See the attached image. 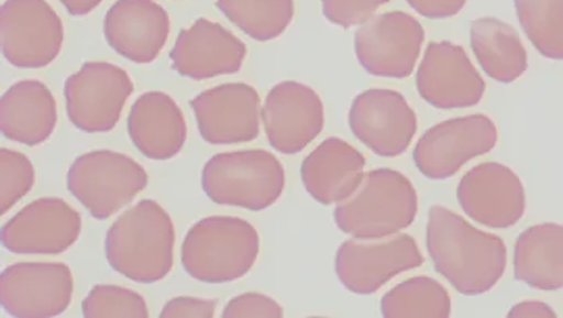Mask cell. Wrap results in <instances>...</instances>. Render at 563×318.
Segmentation results:
<instances>
[{"label":"cell","mask_w":563,"mask_h":318,"mask_svg":"<svg viewBox=\"0 0 563 318\" xmlns=\"http://www.w3.org/2000/svg\"><path fill=\"white\" fill-rule=\"evenodd\" d=\"M426 245L435 272L466 297L487 294L506 273L501 237L481 231L448 207L429 209Z\"/></svg>","instance_id":"cell-1"},{"label":"cell","mask_w":563,"mask_h":318,"mask_svg":"<svg viewBox=\"0 0 563 318\" xmlns=\"http://www.w3.org/2000/svg\"><path fill=\"white\" fill-rule=\"evenodd\" d=\"M176 229L154 199H143L118 217L107 232L110 267L141 284L158 283L172 273Z\"/></svg>","instance_id":"cell-2"},{"label":"cell","mask_w":563,"mask_h":318,"mask_svg":"<svg viewBox=\"0 0 563 318\" xmlns=\"http://www.w3.org/2000/svg\"><path fill=\"white\" fill-rule=\"evenodd\" d=\"M417 213L418 194L409 177L379 168L366 173L354 194L336 205L333 220L344 234L377 239L412 227Z\"/></svg>","instance_id":"cell-3"},{"label":"cell","mask_w":563,"mask_h":318,"mask_svg":"<svg viewBox=\"0 0 563 318\" xmlns=\"http://www.w3.org/2000/svg\"><path fill=\"white\" fill-rule=\"evenodd\" d=\"M261 251V237L239 217H207L192 224L181 243V265L192 279L224 284L246 276Z\"/></svg>","instance_id":"cell-4"},{"label":"cell","mask_w":563,"mask_h":318,"mask_svg":"<svg viewBox=\"0 0 563 318\" xmlns=\"http://www.w3.org/2000/svg\"><path fill=\"white\" fill-rule=\"evenodd\" d=\"M201 180L203 191L217 205L261 212L280 198L285 169L268 151H233L209 158Z\"/></svg>","instance_id":"cell-5"},{"label":"cell","mask_w":563,"mask_h":318,"mask_svg":"<svg viewBox=\"0 0 563 318\" xmlns=\"http://www.w3.org/2000/svg\"><path fill=\"white\" fill-rule=\"evenodd\" d=\"M146 185L147 173L139 162L109 150L80 155L68 172L70 195L96 220H107L120 212Z\"/></svg>","instance_id":"cell-6"},{"label":"cell","mask_w":563,"mask_h":318,"mask_svg":"<svg viewBox=\"0 0 563 318\" xmlns=\"http://www.w3.org/2000/svg\"><path fill=\"white\" fill-rule=\"evenodd\" d=\"M422 254L412 235L352 239L336 251L335 273L344 288L357 295L376 294L393 277L420 268Z\"/></svg>","instance_id":"cell-7"},{"label":"cell","mask_w":563,"mask_h":318,"mask_svg":"<svg viewBox=\"0 0 563 318\" xmlns=\"http://www.w3.org/2000/svg\"><path fill=\"white\" fill-rule=\"evenodd\" d=\"M133 92L125 69L109 62H88L65 84L66 112L73 125L88 134L110 132L120 123Z\"/></svg>","instance_id":"cell-8"},{"label":"cell","mask_w":563,"mask_h":318,"mask_svg":"<svg viewBox=\"0 0 563 318\" xmlns=\"http://www.w3.org/2000/svg\"><path fill=\"white\" fill-rule=\"evenodd\" d=\"M0 42L11 65L44 68L60 55L65 28L46 0H5L0 9Z\"/></svg>","instance_id":"cell-9"},{"label":"cell","mask_w":563,"mask_h":318,"mask_svg":"<svg viewBox=\"0 0 563 318\" xmlns=\"http://www.w3.org/2000/svg\"><path fill=\"white\" fill-rule=\"evenodd\" d=\"M424 36L421 22L412 14L388 11L358 28L355 55L362 68L373 76L406 79L417 66Z\"/></svg>","instance_id":"cell-10"},{"label":"cell","mask_w":563,"mask_h":318,"mask_svg":"<svg viewBox=\"0 0 563 318\" xmlns=\"http://www.w3.org/2000/svg\"><path fill=\"white\" fill-rule=\"evenodd\" d=\"M498 129L487 114H468L432 125L418 140L413 162L422 176L443 180L457 175L473 158L490 153Z\"/></svg>","instance_id":"cell-11"},{"label":"cell","mask_w":563,"mask_h":318,"mask_svg":"<svg viewBox=\"0 0 563 318\" xmlns=\"http://www.w3.org/2000/svg\"><path fill=\"white\" fill-rule=\"evenodd\" d=\"M73 294V272L62 262H21L0 276V303L11 317L60 316L69 308Z\"/></svg>","instance_id":"cell-12"},{"label":"cell","mask_w":563,"mask_h":318,"mask_svg":"<svg viewBox=\"0 0 563 318\" xmlns=\"http://www.w3.org/2000/svg\"><path fill=\"white\" fill-rule=\"evenodd\" d=\"M350 129L358 142L380 157H398L409 150L418 131L417 113L401 92L369 88L352 101Z\"/></svg>","instance_id":"cell-13"},{"label":"cell","mask_w":563,"mask_h":318,"mask_svg":"<svg viewBox=\"0 0 563 318\" xmlns=\"http://www.w3.org/2000/svg\"><path fill=\"white\" fill-rule=\"evenodd\" d=\"M262 121L273 150L298 154L324 129V106L309 85L287 80L269 90L263 103Z\"/></svg>","instance_id":"cell-14"},{"label":"cell","mask_w":563,"mask_h":318,"mask_svg":"<svg viewBox=\"0 0 563 318\" xmlns=\"http://www.w3.org/2000/svg\"><path fill=\"white\" fill-rule=\"evenodd\" d=\"M417 90L435 109H470L483 101L485 83L462 46L432 42L418 68Z\"/></svg>","instance_id":"cell-15"},{"label":"cell","mask_w":563,"mask_h":318,"mask_svg":"<svg viewBox=\"0 0 563 318\" xmlns=\"http://www.w3.org/2000/svg\"><path fill=\"white\" fill-rule=\"evenodd\" d=\"M191 109L207 143H250L261 134V96L251 85H218L199 92Z\"/></svg>","instance_id":"cell-16"},{"label":"cell","mask_w":563,"mask_h":318,"mask_svg":"<svg viewBox=\"0 0 563 318\" xmlns=\"http://www.w3.org/2000/svg\"><path fill=\"white\" fill-rule=\"evenodd\" d=\"M457 199L466 216L493 229L514 227L526 210L523 183L514 169L498 162L470 169L459 183Z\"/></svg>","instance_id":"cell-17"},{"label":"cell","mask_w":563,"mask_h":318,"mask_svg":"<svg viewBox=\"0 0 563 318\" xmlns=\"http://www.w3.org/2000/svg\"><path fill=\"white\" fill-rule=\"evenodd\" d=\"M81 218L60 198L22 207L2 228V245L13 254H60L79 240Z\"/></svg>","instance_id":"cell-18"},{"label":"cell","mask_w":563,"mask_h":318,"mask_svg":"<svg viewBox=\"0 0 563 318\" xmlns=\"http://www.w3.org/2000/svg\"><path fill=\"white\" fill-rule=\"evenodd\" d=\"M246 54V44L239 36L202 18L179 33L169 58L181 77L207 80L239 73Z\"/></svg>","instance_id":"cell-19"},{"label":"cell","mask_w":563,"mask_h":318,"mask_svg":"<svg viewBox=\"0 0 563 318\" xmlns=\"http://www.w3.org/2000/svg\"><path fill=\"white\" fill-rule=\"evenodd\" d=\"M169 32V14L154 0H117L103 20V35L111 50L140 65L161 55Z\"/></svg>","instance_id":"cell-20"},{"label":"cell","mask_w":563,"mask_h":318,"mask_svg":"<svg viewBox=\"0 0 563 318\" xmlns=\"http://www.w3.org/2000/svg\"><path fill=\"white\" fill-rule=\"evenodd\" d=\"M132 143L151 161L176 157L187 142V121L179 103L162 91L141 95L128 118Z\"/></svg>","instance_id":"cell-21"},{"label":"cell","mask_w":563,"mask_h":318,"mask_svg":"<svg viewBox=\"0 0 563 318\" xmlns=\"http://www.w3.org/2000/svg\"><path fill=\"white\" fill-rule=\"evenodd\" d=\"M366 161L361 151L331 136L303 158V187L320 205H339L350 198L365 176Z\"/></svg>","instance_id":"cell-22"},{"label":"cell","mask_w":563,"mask_h":318,"mask_svg":"<svg viewBox=\"0 0 563 318\" xmlns=\"http://www.w3.org/2000/svg\"><path fill=\"white\" fill-rule=\"evenodd\" d=\"M57 120L54 95L40 80L11 85L0 99V131L11 142L38 146L54 134Z\"/></svg>","instance_id":"cell-23"},{"label":"cell","mask_w":563,"mask_h":318,"mask_svg":"<svg viewBox=\"0 0 563 318\" xmlns=\"http://www.w3.org/2000/svg\"><path fill=\"white\" fill-rule=\"evenodd\" d=\"M515 277L539 290L563 288V227L536 224L518 237L514 254Z\"/></svg>","instance_id":"cell-24"},{"label":"cell","mask_w":563,"mask_h":318,"mask_svg":"<svg viewBox=\"0 0 563 318\" xmlns=\"http://www.w3.org/2000/svg\"><path fill=\"white\" fill-rule=\"evenodd\" d=\"M470 42L477 63L496 83L512 84L528 69V52L512 25L496 18L472 22Z\"/></svg>","instance_id":"cell-25"},{"label":"cell","mask_w":563,"mask_h":318,"mask_svg":"<svg viewBox=\"0 0 563 318\" xmlns=\"http://www.w3.org/2000/svg\"><path fill=\"white\" fill-rule=\"evenodd\" d=\"M380 312L385 318H446L453 314V305L439 281L415 276L384 295Z\"/></svg>","instance_id":"cell-26"},{"label":"cell","mask_w":563,"mask_h":318,"mask_svg":"<svg viewBox=\"0 0 563 318\" xmlns=\"http://www.w3.org/2000/svg\"><path fill=\"white\" fill-rule=\"evenodd\" d=\"M218 9L255 42H272L295 18L292 0H218Z\"/></svg>","instance_id":"cell-27"},{"label":"cell","mask_w":563,"mask_h":318,"mask_svg":"<svg viewBox=\"0 0 563 318\" xmlns=\"http://www.w3.org/2000/svg\"><path fill=\"white\" fill-rule=\"evenodd\" d=\"M518 20L540 54L563 61V0H514Z\"/></svg>","instance_id":"cell-28"},{"label":"cell","mask_w":563,"mask_h":318,"mask_svg":"<svg viewBox=\"0 0 563 318\" xmlns=\"http://www.w3.org/2000/svg\"><path fill=\"white\" fill-rule=\"evenodd\" d=\"M81 314L87 318H146L150 317L146 299L139 292L111 284L91 288L81 303Z\"/></svg>","instance_id":"cell-29"},{"label":"cell","mask_w":563,"mask_h":318,"mask_svg":"<svg viewBox=\"0 0 563 318\" xmlns=\"http://www.w3.org/2000/svg\"><path fill=\"white\" fill-rule=\"evenodd\" d=\"M35 184V168L27 155L14 150H0V213L5 216L29 195Z\"/></svg>","instance_id":"cell-30"},{"label":"cell","mask_w":563,"mask_h":318,"mask_svg":"<svg viewBox=\"0 0 563 318\" xmlns=\"http://www.w3.org/2000/svg\"><path fill=\"white\" fill-rule=\"evenodd\" d=\"M390 0H321L325 20L339 28L350 29L372 20L377 10Z\"/></svg>","instance_id":"cell-31"},{"label":"cell","mask_w":563,"mask_h":318,"mask_svg":"<svg viewBox=\"0 0 563 318\" xmlns=\"http://www.w3.org/2000/svg\"><path fill=\"white\" fill-rule=\"evenodd\" d=\"M224 318H280L284 317V308L276 299L268 295L247 292V294L233 297L222 310Z\"/></svg>","instance_id":"cell-32"},{"label":"cell","mask_w":563,"mask_h":318,"mask_svg":"<svg viewBox=\"0 0 563 318\" xmlns=\"http://www.w3.org/2000/svg\"><path fill=\"white\" fill-rule=\"evenodd\" d=\"M218 299L177 297L162 309V318H211L217 314Z\"/></svg>","instance_id":"cell-33"},{"label":"cell","mask_w":563,"mask_h":318,"mask_svg":"<svg viewBox=\"0 0 563 318\" xmlns=\"http://www.w3.org/2000/svg\"><path fill=\"white\" fill-rule=\"evenodd\" d=\"M468 0H407L421 17L429 20H444L461 13Z\"/></svg>","instance_id":"cell-34"},{"label":"cell","mask_w":563,"mask_h":318,"mask_svg":"<svg viewBox=\"0 0 563 318\" xmlns=\"http://www.w3.org/2000/svg\"><path fill=\"white\" fill-rule=\"evenodd\" d=\"M507 317H555V312L550 306L544 305L542 301H523L520 305L514 306L512 309L509 310Z\"/></svg>","instance_id":"cell-35"},{"label":"cell","mask_w":563,"mask_h":318,"mask_svg":"<svg viewBox=\"0 0 563 318\" xmlns=\"http://www.w3.org/2000/svg\"><path fill=\"white\" fill-rule=\"evenodd\" d=\"M65 9L73 17H85L101 6L102 0H60Z\"/></svg>","instance_id":"cell-36"}]
</instances>
